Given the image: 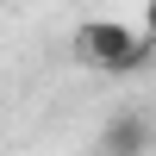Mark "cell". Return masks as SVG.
Returning <instances> with one entry per match:
<instances>
[{
	"label": "cell",
	"mask_w": 156,
	"mask_h": 156,
	"mask_svg": "<svg viewBox=\"0 0 156 156\" xmlns=\"http://www.w3.org/2000/svg\"><path fill=\"white\" fill-rule=\"evenodd\" d=\"M144 31L156 37V0H150V6H144Z\"/></svg>",
	"instance_id": "obj_3"
},
{
	"label": "cell",
	"mask_w": 156,
	"mask_h": 156,
	"mask_svg": "<svg viewBox=\"0 0 156 156\" xmlns=\"http://www.w3.org/2000/svg\"><path fill=\"white\" fill-rule=\"evenodd\" d=\"M150 137H156V125L144 119V112H112L106 131H100V150L106 156H144Z\"/></svg>",
	"instance_id": "obj_2"
},
{
	"label": "cell",
	"mask_w": 156,
	"mask_h": 156,
	"mask_svg": "<svg viewBox=\"0 0 156 156\" xmlns=\"http://www.w3.org/2000/svg\"><path fill=\"white\" fill-rule=\"evenodd\" d=\"M150 62H156V37H150Z\"/></svg>",
	"instance_id": "obj_4"
},
{
	"label": "cell",
	"mask_w": 156,
	"mask_h": 156,
	"mask_svg": "<svg viewBox=\"0 0 156 156\" xmlns=\"http://www.w3.org/2000/svg\"><path fill=\"white\" fill-rule=\"evenodd\" d=\"M75 56L87 69L131 75V69L150 62V31L144 25H119V19H87V25H75Z\"/></svg>",
	"instance_id": "obj_1"
}]
</instances>
